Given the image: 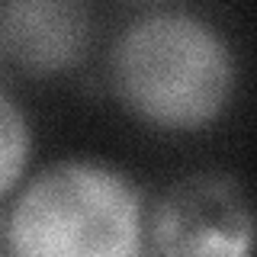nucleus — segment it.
I'll return each instance as SVG.
<instances>
[{
    "label": "nucleus",
    "instance_id": "obj_4",
    "mask_svg": "<svg viewBox=\"0 0 257 257\" xmlns=\"http://www.w3.org/2000/svg\"><path fill=\"white\" fill-rule=\"evenodd\" d=\"M87 0H0V55L32 77L77 68L90 52Z\"/></svg>",
    "mask_w": 257,
    "mask_h": 257
},
{
    "label": "nucleus",
    "instance_id": "obj_2",
    "mask_svg": "<svg viewBox=\"0 0 257 257\" xmlns=\"http://www.w3.org/2000/svg\"><path fill=\"white\" fill-rule=\"evenodd\" d=\"M145 196L125 171L93 158H61L32 174L4 219L16 257H139Z\"/></svg>",
    "mask_w": 257,
    "mask_h": 257
},
{
    "label": "nucleus",
    "instance_id": "obj_3",
    "mask_svg": "<svg viewBox=\"0 0 257 257\" xmlns=\"http://www.w3.org/2000/svg\"><path fill=\"white\" fill-rule=\"evenodd\" d=\"M145 238L167 257H244L254 241L251 199L231 174L180 177L145 212Z\"/></svg>",
    "mask_w": 257,
    "mask_h": 257
},
{
    "label": "nucleus",
    "instance_id": "obj_5",
    "mask_svg": "<svg viewBox=\"0 0 257 257\" xmlns=\"http://www.w3.org/2000/svg\"><path fill=\"white\" fill-rule=\"evenodd\" d=\"M32 125L23 106L0 87V196L23 183L32 161Z\"/></svg>",
    "mask_w": 257,
    "mask_h": 257
},
{
    "label": "nucleus",
    "instance_id": "obj_1",
    "mask_svg": "<svg viewBox=\"0 0 257 257\" xmlns=\"http://www.w3.org/2000/svg\"><path fill=\"white\" fill-rule=\"evenodd\" d=\"M238 84L231 42L183 10L135 16L109 48V87L135 122L187 135L228 109Z\"/></svg>",
    "mask_w": 257,
    "mask_h": 257
},
{
    "label": "nucleus",
    "instance_id": "obj_6",
    "mask_svg": "<svg viewBox=\"0 0 257 257\" xmlns=\"http://www.w3.org/2000/svg\"><path fill=\"white\" fill-rule=\"evenodd\" d=\"M0 251H4V219H0Z\"/></svg>",
    "mask_w": 257,
    "mask_h": 257
}]
</instances>
